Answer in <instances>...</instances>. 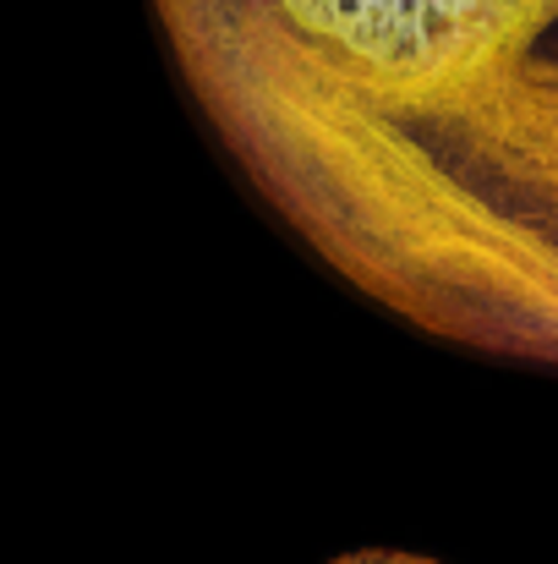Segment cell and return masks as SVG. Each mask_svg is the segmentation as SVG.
Returning a JSON list of instances; mask_svg holds the SVG:
<instances>
[{
	"mask_svg": "<svg viewBox=\"0 0 558 564\" xmlns=\"http://www.w3.org/2000/svg\"><path fill=\"white\" fill-rule=\"evenodd\" d=\"M225 154L351 285L558 373V55L460 99L383 94L269 0H154Z\"/></svg>",
	"mask_w": 558,
	"mask_h": 564,
	"instance_id": "6da1fadb",
	"label": "cell"
},
{
	"mask_svg": "<svg viewBox=\"0 0 558 564\" xmlns=\"http://www.w3.org/2000/svg\"><path fill=\"white\" fill-rule=\"evenodd\" d=\"M313 50L383 94L460 99L532 55L558 0H269Z\"/></svg>",
	"mask_w": 558,
	"mask_h": 564,
	"instance_id": "7a4b0ae2",
	"label": "cell"
},
{
	"mask_svg": "<svg viewBox=\"0 0 558 564\" xmlns=\"http://www.w3.org/2000/svg\"><path fill=\"white\" fill-rule=\"evenodd\" d=\"M335 564H438V560H422V554H389V549H362V554H346Z\"/></svg>",
	"mask_w": 558,
	"mask_h": 564,
	"instance_id": "3957f363",
	"label": "cell"
}]
</instances>
